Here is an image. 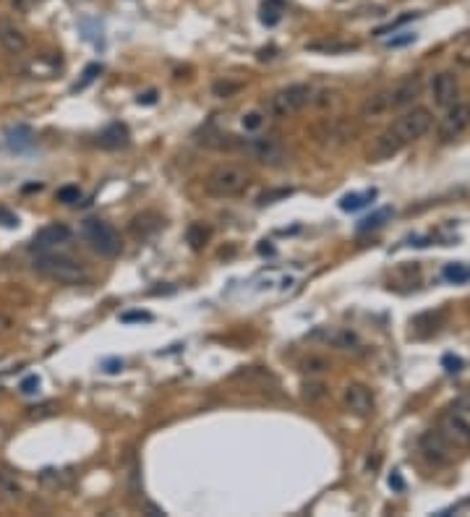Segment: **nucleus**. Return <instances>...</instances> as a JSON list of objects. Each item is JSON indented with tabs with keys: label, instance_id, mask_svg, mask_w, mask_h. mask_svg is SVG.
Returning a JSON list of instances; mask_svg holds the SVG:
<instances>
[{
	"label": "nucleus",
	"instance_id": "f257e3e1",
	"mask_svg": "<svg viewBox=\"0 0 470 517\" xmlns=\"http://www.w3.org/2000/svg\"><path fill=\"white\" fill-rule=\"evenodd\" d=\"M34 272L47 277V280L61 282V285H84L89 280V272L84 269L81 261L63 256V254H53V251L39 254L34 258Z\"/></svg>",
	"mask_w": 470,
	"mask_h": 517
},
{
	"label": "nucleus",
	"instance_id": "f03ea898",
	"mask_svg": "<svg viewBox=\"0 0 470 517\" xmlns=\"http://www.w3.org/2000/svg\"><path fill=\"white\" fill-rule=\"evenodd\" d=\"M251 175L238 164H219L207 175L204 180V191L214 199H230V196H238L249 188Z\"/></svg>",
	"mask_w": 470,
	"mask_h": 517
},
{
	"label": "nucleus",
	"instance_id": "7ed1b4c3",
	"mask_svg": "<svg viewBox=\"0 0 470 517\" xmlns=\"http://www.w3.org/2000/svg\"><path fill=\"white\" fill-rule=\"evenodd\" d=\"M311 86L308 84H290L280 92H274L269 100H266V115L274 118V120H282V118H290L301 113V110L311 102Z\"/></svg>",
	"mask_w": 470,
	"mask_h": 517
},
{
	"label": "nucleus",
	"instance_id": "20e7f679",
	"mask_svg": "<svg viewBox=\"0 0 470 517\" xmlns=\"http://www.w3.org/2000/svg\"><path fill=\"white\" fill-rule=\"evenodd\" d=\"M81 235H84L86 243H89L100 256H118V254H120V246H123L115 227L110 225V222H105V219H97V217L84 219V225H81Z\"/></svg>",
	"mask_w": 470,
	"mask_h": 517
},
{
	"label": "nucleus",
	"instance_id": "39448f33",
	"mask_svg": "<svg viewBox=\"0 0 470 517\" xmlns=\"http://www.w3.org/2000/svg\"><path fill=\"white\" fill-rule=\"evenodd\" d=\"M431 125H434V115H431L429 110L413 108V110H407V113H402V115L390 125V131L395 133V139H397L402 147H407L410 141L426 136V133L431 131Z\"/></svg>",
	"mask_w": 470,
	"mask_h": 517
},
{
	"label": "nucleus",
	"instance_id": "423d86ee",
	"mask_svg": "<svg viewBox=\"0 0 470 517\" xmlns=\"http://www.w3.org/2000/svg\"><path fill=\"white\" fill-rule=\"evenodd\" d=\"M246 152H249L254 160H258L261 164H269V167H280V164L288 162V152L277 139H269V136H258V139H249L246 141Z\"/></svg>",
	"mask_w": 470,
	"mask_h": 517
},
{
	"label": "nucleus",
	"instance_id": "0eeeda50",
	"mask_svg": "<svg viewBox=\"0 0 470 517\" xmlns=\"http://www.w3.org/2000/svg\"><path fill=\"white\" fill-rule=\"evenodd\" d=\"M470 125V102H452L446 115L442 118V125H439V139L444 141H454L457 136L465 133V128Z\"/></svg>",
	"mask_w": 470,
	"mask_h": 517
},
{
	"label": "nucleus",
	"instance_id": "6e6552de",
	"mask_svg": "<svg viewBox=\"0 0 470 517\" xmlns=\"http://www.w3.org/2000/svg\"><path fill=\"white\" fill-rule=\"evenodd\" d=\"M70 227L63 225V222H53V225H45L42 230H37V235L31 238V249L39 251V254H47V251H55L58 246L70 241Z\"/></svg>",
	"mask_w": 470,
	"mask_h": 517
},
{
	"label": "nucleus",
	"instance_id": "1a4fd4ad",
	"mask_svg": "<svg viewBox=\"0 0 470 517\" xmlns=\"http://www.w3.org/2000/svg\"><path fill=\"white\" fill-rule=\"evenodd\" d=\"M421 452L426 460L437 462V465H444V462L452 460L454 446L442 437V431H426L421 437Z\"/></svg>",
	"mask_w": 470,
	"mask_h": 517
},
{
	"label": "nucleus",
	"instance_id": "9d476101",
	"mask_svg": "<svg viewBox=\"0 0 470 517\" xmlns=\"http://www.w3.org/2000/svg\"><path fill=\"white\" fill-rule=\"evenodd\" d=\"M345 407L355 415H371L374 413V392L363 384H348L345 387Z\"/></svg>",
	"mask_w": 470,
	"mask_h": 517
},
{
	"label": "nucleus",
	"instance_id": "9b49d317",
	"mask_svg": "<svg viewBox=\"0 0 470 517\" xmlns=\"http://www.w3.org/2000/svg\"><path fill=\"white\" fill-rule=\"evenodd\" d=\"M439 431H442V437H444L454 449L470 444V423L465 421L460 413L446 415L444 421H442V426H439Z\"/></svg>",
	"mask_w": 470,
	"mask_h": 517
},
{
	"label": "nucleus",
	"instance_id": "f8f14e48",
	"mask_svg": "<svg viewBox=\"0 0 470 517\" xmlns=\"http://www.w3.org/2000/svg\"><path fill=\"white\" fill-rule=\"evenodd\" d=\"M0 45H3V50H8L11 55H21L24 50H26V34H24L19 26H16L11 19H6V16H0Z\"/></svg>",
	"mask_w": 470,
	"mask_h": 517
},
{
	"label": "nucleus",
	"instance_id": "ddd939ff",
	"mask_svg": "<svg viewBox=\"0 0 470 517\" xmlns=\"http://www.w3.org/2000/svg\"><path fill=\"white\" fill-rule=\"evenodd\" d=\"M313 340H324L329 343L332 348H340V350H358L360 348V340L352 332L348 329H335V327H321L313 332Z\"/></svg>",
	"mask_w": 470,
	"mask_h": 517
},
{
	"label": "nucleus",
	"instance_id": "4468645a",
	"mask_svg": "<svg viewBox=\"0 0 470 517\" xmlns=\"http://www.w3.org/2000/svg\"><path fill=\"white\" fill-rule=\"evenodd\" d=\"M431 92H434V102L442 105V108H449L452 102H457V78H454V73L444 70V73L434 76Z\"/></svg>",
	"mask_w": 470,
	"mask_h": 517
},
{
	"label": "nucleus",
	"instance_id": "2eb2a0df",
	"mask_svg": "<svg viewBox=\"0 0 470 517\" xmlns=\"http://www.w3.org/2000/svg\"><path fill=\"white\" fill-rule=\"evenodd\" d=\"M421 94V76H410L405 81H400L395 89H390V110L405 108Z\"/></svg>",
	"mask_w": 470,
	"mask_h": 517
},
{
	"label": "nucleus",
	"instance_id": "dca6fc26",
	"mask_svg": "<svg viewBox=\"0 0 470 517\" xmlns=\"http://www.w3.org/2000/svg\"><path fill=\"white\" fill-rule=\"evenodd\" d=\"M97 144L102 149H125L131 144V133H128V128L123 123H113L97 136Z\"/></svg>",
	"mask_w": 470,
	"mask_h": 517
},
{
	"label": "nucleus",
	"instance_id": "f3484780",
	"mask_svg": "<svg viewBox=\"0 0 470 517\" xmlns=\"http://www.w3.org/2000/svg\"><path fill=\"white\" fill-rule=\"evenodd\" d=\"M6 144L14 152H29L37 144V136H34L29 125H11L6 131Z\"/></svg>",
	"mask_w": 470,
	"mask_h": 517
},
{
	"label": "nucleus",
	"instance_id": "a211bd4d",
	"mask_svg": "<svg viewBox=\"0 0 470 517\" xmlns=\"http://www.w3.org/2000/svg\"><path fill=\"white\" fill-rule=\"evenodd\" d=\"M376 199V188H368V191H360V194H345L340 199V209L343 212H358L363 209L368 202Z\"/></svg>",
	"mask_w": 470,
	"mask_h": 517
},
{
	"label": "nucleus",
	"instance_id": "6ab92c4d",
	"mask_svg": "<svg viewBox=\"0 0 470 517\" xmlns=\"http://www.w3.org/2000/svg\"><path fill=\"white\" fill-rule=\"evenodd\" d=\"M392 214H395V209H392V207H382V209H376L374 214H368V217L360 219V222H358V233L379 230V227H382L387 219H392Z\"/></svg>",
	"mask_w": 470,
	"mask_h": 517
},
{
	"label": "nucleus",
	"instance_id": "aec40b11",
	"mask_svg": "<svg viewBox=\"0 0 470 517\" xmlns=\"http://www.w3.org/2000/svg\"><path fill=\"white\" fill-rule=\"evenodd\" d=\"M387 110H390V92H379L363 105V115L376 118V115H382V113H387Z\"/></svg>",
	"mask_w": 470,
	"mask_h": 517
},
{
	"label": "nucleus",
	"instance_id": "412c9836",
	"mask_svg": "<svg viewBox=\"0 0 470 517\" xmlns=\"http://www.w3.org/2000/svg\"><path fill=\"white\" fill-rule=\"evenodd\" d=\"M282 11H285L282 0H266L264 8H261V21H264L266 26H274V24L282 19Z\"/></svg>",
	"mask_w": 470,
	"mask_h": 517
},
{
	"label": "nucleus",
	"instance_id": "4be33fe9",
	"mask_svg": "<svg viewBox=\"0 0 470 517\" xmlns=\"http://www.w3.org/2000/svg\"><path fill=\"white\" fill-rule=\"evenodd\" d=\"M442 274H444V280L454 282V285H460V282H468L470 280V266L468 264H446Z\"/></svg>",
	"mask_w": 470,
	"mask_h": 517
},
{
	"label": "nucleus",
	"instance_id": "5701e85b",
	"mask_svg": "<svg viewBox=\"0 0 470 517\" xmlns=\"http://www.w3.org/2000/svg\"><path fill=\"white\" fill-rule=\"evenodd\" d=\"M0 494H6L11 499H19V496H21V486L16 484L14 476H8L3 470H0Z\"/></svg>",
	"mask_w": 470,
	"mask_h": 517
},
{
	"label": "nucleus",
	"instance_id": "b1692460",
	"mask_svg": "<svg viewBox=\"0 0 470 517\" xmlns=\"http://www.w3.org/2000/svg\"><path fill=\"white\" fill-rule=\"evenodd\" d=\"M100 73H102V66H100V63H92V66H86L84 73H81V81H78V84L73 86V92H81V89H86V86L92 84L94 78L100 76Z\"/></svg>",
	"mask_w": 470,
	"mask_h": 517
},
{
	"label": "nucleus",
	"instance_id": "393cba45",
	"mask_svg": "<svg viewBox=\"0 0 470 517\" xmlns=\"http://www.w3.org/2000/svg\"><path fill=\"white\" fill-rule=\"evenodd\" d=\"M241 125L243 131H258L261 125H264V113H258V110H254V113H246V115L241 118Z\"/></svg>",
	"mask_w": 470,
	"mask_h": 517
},
{
	"label": "nucleus",
	"instance_id": "a878e982",
	"mask_svg": "<svg viewBox=\"0 0 470 517\" xmlns=\"http://www.w3.org/2000/svg\"><path fill=\"white\" fill-rule=\"evenodd\" d=\"M303 397L308 400V402H319V400L327 397V387L319 382H308L303 387Z\"/></svg>",
	"mask_w": 470,
	"mask_h": 517
},
{
	"label": "nucleus",
	"instance_id": "bb28decb",
	"mask_svg": "<svg viewBox=\"0 0 470 517\" xmlns=\"http://www.w3.org/2000/svg\"><path fill=\"white\" fill-rule=\"evenodd\" d=\"M207 238H209V230H207L204 225H191V227H188V243H191L194 249H202Z\"/></svg>",
	"mask_w": 470,
	"mask_h": 517
},
{
	"label": "nucleus",
	"instance_id": "cd10ccee",
	"mask_svg": "<svg viewBox=\"0 0 470 517\" xmlns=\"http://www.w3.org/2000/svg\"><path fill=\"white\" fill-rule=\"evenodd\" d=\"M78 199H81V188L78 186H63V188H58V202L61 204H76Z\"/></svg>",
	"mask_w": 470,
	"mask_h": 517
},
{
	"label": "nucleus",
	"instance_id": "c85d7f7f",
	"mask_svg": "<svg viewBox=\"0 0 470 517\" xmlns=\"http://www.w3.org/2000/svg\"><path fill=\"white\" fill-rule=\"evenodd\" d=\"M329 368V360L327 358H319V355H311V358L303 360V371L306 374H321V371H327Z\"/></svg>",
	"mask_w": 470,
	"mask_h": 517
},
{
	"label": "nucleus",
	"instance_id": "c756f323",
	"mask_svg": "<svg viewBox=\"0 0 470 517\" xmlns=\"http://www.w3.org/2000/svg\"><path fill=\"white\" fill-rule=\"evenodd\" d=\"M238 89H241V84H227V81H217L212 92H214V97H222V100H225V97L235 94V92H238Z\"/></svg>",
	"mask_w": 470,
	"mask_h": 517
},
{
	"label": "nucleus",
	"instance_id": "7c9ffc66",
	"mask_svg": "<svg viewBox=\"0 0 470 517\" xmlns=\"http://www.w3.org/2000/svg\"><path fill=\"white\" fill-rule=\"evenodd\" d=\"M285 196H290V188H280V191H266V194L258 196V204H272V202H277V199H285Z\"/></svg>",
	"mask_w": 470,
	"mask_h": 517
},
{
	"label": "nucleus",
	"instance_id": "2f4dec72",
	"mask_svg": "<svg viewBox=\"0 0 470 517\" xmlns=\"http://www.w3.org/2000/svg\"><path fill=\"white\" fill-rule=\"evenodd\" d=\"M19 390H21V395H37L39 392V376H26Z\"/></svg>",
	"mask_w": 470,
	"mask_h": 517
},
{
	"label": "nucleus",
	"instance_id": "473e14b6",
	"mask_svg": "<svg viewBox=\"0 0 470 517\" xmlns=\"http://www.w3.org/2000/svg\"><path fill=\"white\" fill-rule=\"evenodd\" d=\"M442 363H444V368L449 371V374H457V371L462 368V360L454 358V355H444V358H442Z\"/></svg>",
	"mask_w": 470,
	"mask_h": 517
},
{
	"label": "nucleus",
	"instance_id": "72a5a7b5",
	"mask_svg": "<svg viewBox=\"0 0 470 517\" xmlns=\"http://www.w3.org/2000/svg\"><path fill=\"white\" fill-rule=\"evenodd\" d=\"M120 319H123V321H152V313H147V311H128V313H123Z\"/></svg>",
	"mask_w": 470,
	"mask_h": 517
},
{
	"label": "nucleus",
	"instance_id": "f704fd0d",
	"mask_svg": "<svg viewBox=\"0 0 470 517\" xmlns=\"http://www.w3.org/2000/svg\"><path fill=\"white\" fill-rule=\"evenodd\" d=\"M410 42H415V34H402V37H392L390 42H387V47H405V45H410Z\"/></svg>",
	"mask_w": 470,
	"mask_h": 517
},
{
	"label": "nucleus",
	"instance_id": "c9c22d12",
	"mask_svg": "<svg viewBox=\"0 0 470 517\" xmlns=\"http://www.w3.org/2000/svg\"><path fill=\"white\" fill-rule=\"evenodd\" d=\"M452 407H454L452 413H470V395L468 397H460Z\"/></svg>",
	"mask_w": 470,
	"mask_h": 517
},
{
	"label": "nucleus",
	"instance_id": "e433bc0d",
	"mask_svg": "<svg viewBox=\"0 0 470 517\" xmlns=\"http://www.w3.org/2000/svg\"><path fill=\"white\" fill-rule=\"evenodd\" d=\"M14 3L16 11H21V14H26V11H31V6L37 3V0H11Z\"/></svg>",
	"mask_w": 470,
	"mask_h": 517
},
{
	"label": "nucleus",
	"instance_id": "4c0bfd02",
	"mask_svg": "<svg viewBox=\"0 0 470 517\" xmlns=\"http://www.w3.org/2000/svg\"><path fill=\"white\" fill-rule=\"evenodd\" d=\"M120 368H123V360H108V363H105V371H108V374H118Z\"/></svg>",
	"mask_w": 470,
	"mask_h": 517
},
{
	"label": "nucleus",
	"instance_id": "58836bf2",
	"mask_svg": "<svg viewBox=\"0 0 470 517\" xmlns=\"http://www.w3.org/2000/svg\"><path fill=\"white\" fill-rule=\"evenodd\" d=\"M14 327V321L8 319V316H3V313H0V332H8V329Z\"/></svg>",
	"mask_w": 470,
	"mask_h": 517
},
{
	"label": "nucleus",
	"instance_id": "ea45409f",
	"mask_svg": "<svg viewBox=\"0 0 470 517\" xmlns=\"http://www.w3.org/2000/svg\"><path fill=\"white\" fill-rule=\"evenodd\" d=\"M155 100H157L155 92H147L144 97H139V102H144V105H155Z\"/></svg>",
	"mask_w": 470,
	"mask_h": 517
},
{
	"label": "nucleus",
	"instance_id": "a19ab883",
	"mask_svg": "<svg viewBox=\"0 0 470 517\" xmlns=\"http://www.w3.org/2000/svg\"><path fill=\"white\" fill-rule=\"evenodd\" d=\"M390 486H395V489H402L405 484H402V478H400L397 473H392V476H390Z\"/></svg>",
	"mask_w": 470,
	"mask_h": 517
}]
</instances>
